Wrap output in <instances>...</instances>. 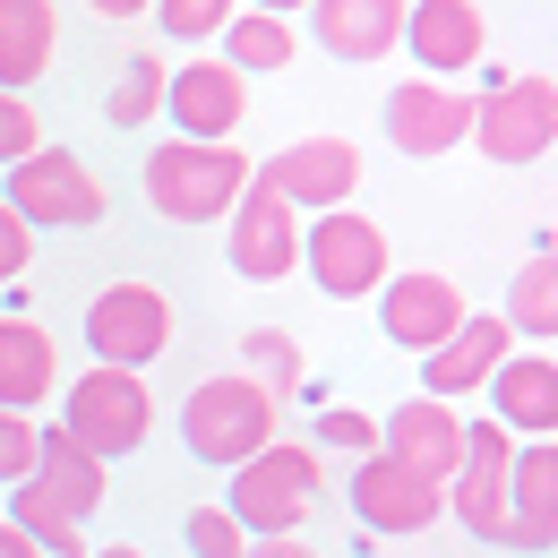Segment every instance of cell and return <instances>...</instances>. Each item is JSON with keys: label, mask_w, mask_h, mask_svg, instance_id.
Instances as JSON below:
<instances>
[{"label": "cell", "mask_w": 558, "mask_h": 558, "mask_svg": "<svg viewBox=\"0 0 558 558\" xmlns=\"http://www.w3.org/2000/svg\"><path fill=\"white\" fill-rule=\"evenodd\" d=\"M26 258H35V232H26L17 215L0 207V283H17V276H26Z\"/></svg>", "instance_id": "obj_34"}, {"label": "cell", "mask_w": 558, "mask_h": 558, "mask_svg": "<svg viewBox=\"0 0 558 558\" xmlns=\"http://www.w3.org/2000/svg\"><path fill=\"white\" fill-rule=\"evenodd\" d=\"M232 9H241V0H155V26L181 35V44H207V35H223Z\"/></svg>", "instance_id": "obj_29"}, {"label": "cell", "mask_w": 558, "mask_h": 558, "mask_svg": "<svg viewBox=\"0 0 558 558\" xmlns=\"http://www.w3.org/2000/svg\"><path fill=\"white\" fill-rule=\"evenodd\" d=\"M241 361L258 369V387H267L276 404L292 396V387H301V344H292L283 327H250V336H241Z\"/></svg>", "instance_id": "obj_28"}, {"label": "cell", "mask_w": 558, "mask_h": 558, "mask_svg": "<svg viewBox=\"0 0 558 558\" xmlns=\"http://www.w3.org/2000/svg\"><path fill=\"white\" fill-rule=\"evenodd\" d=\"M550 542H558V447L524 438L507 456V533H498V550L550 558Z\"/></svg>", "instance_id": "obj_13"}, {"label": "cell", "mask_w": 558, "mask_h": 558, "mask_svg": "<svg viewBox=\"0 0 558 558\" xmlns=\"http://www.w3.org/2000/svg\"><path fill=\"white\" fill-rule=\"evenodd\" d=\"M473 146L489 163H542L558 146V77H507L489 104H473Z\"/></svg>", "instance_id": "obj_7"}, {"label": "cell", "mask_w": 558, "mask_h": 558, "mask_svg": "<svg viewBox=\"0 0 558 558\" xmlns=\"http://www.w3.org/2000/svg\"><path fill=\"white\" fill-rule=\"evenodd\" d=\"M163 112L181 121L190 146H232V130L250 121V77H232L223 61H190L163 77Z\"/></svg>", "instance_id": "obj_14"}, {"label": "cell", "mask_w": 558, "mask_h": 558, "mask_svg": "<svg viewBox=\"0 0 558 558\" xmlns=\"http://www.w3.org/2000/svg\"><path fill=\"white\" fill-rule=\"evenodd\" d=\"M404 9L413 0H310V35L336 61H387L404 44Z\"/></svg>", "instance_id": "obj_21"}, {"label": "cell", "mask_w": 558, "mask_h": 558, "mask_svg": "<svg viewBox=\"0 0 558 558\" xmlns=\"http://www.w3.org/2000/svg\"><path fill=\"white\" fill-rule=\"evenodd\" d=\"M318 489H327V464H318V447H301V438H276V447H258L250 464H232L223 515H232L241 533H258V542H292V533L318 515Z\"/></svg>", "instance_id": "obj_1"}, {"label": "cell", "mask_w": 558, "mask_h": 558, "mask_svg": "<svg viewBox=\"0 0 558 558\" xmlns=\"http://www.w3.org/2000/svg\"><path fill=\"white\" fill-rule=\"evenodd\" d=\"M464 318H473L464 292H456L447 276H429V267L378 283V327H387V344H404V352H438Z\"/></svg>", "instance_id": "obj_16"}, {"label": "cell", "mask_w": 558, "mask_h": 558, "mask_svg": "<svg viewBox=\"0 0 558 558\" xmlns=\"http://www.w3.org/2000/svg\"><path fill=\"white\" fill-rule=\"evenodd\" d=\"M35 438H44L35 413H0V482H9V489L35 473Z\"/></svg>", "instance_id": "obj_32"}, {"label": "cell", "mask_w": 558, "mask_h": 558, "mask_svg": "<svg viewBox=\"0 0 558 558\" xmlns=\"http://www.w3.org/2000/svg\"><path fill=\"white\" fill-rule=\"evenodd\" d=\"M489 396H498V429L524 447V438H558V361L550 352H507L489 369Z\"/></svg>", "instance_id": "obj_20"}, {"label": "cell", "mask_w": 558, "mask_h": 558, "mask_svg": "<svg viewBox=\"0 0 558 558\" xmlns=\"http://www.w3.org/2000/svg\"><path fill=\"white\" fill-rule=\"evenodd\" d=\"M86 344H95V369H146L155 352L172 344V301L155 283H112L86 301Z\"/></svg>", "instance_id": "obj_9"}, {"label": "cell", "mask_w": 558, "mask_h": 558, "mask_svg": "<svg viewBox=\"0 0 558 558\" xmlns=\"http://www.w3.org/2000/svg\"><path fill=\"white\" fill-rule=\"evenodd\" d=\"M0 558H44V550H35V542H26V533H17L9 515H0Z\"/></svg>", "instance_id": "obj_35"}, {"label": "cell", "mask_w": 558, "mask_h": 558, "mask_svg": "<svg viewBox=\"0 0 558 558\" xmlns=\"http://www.w3.org/2000/svg\"><path fill=\"white\" fill-rule=\"evenodd\" d=\"M26 482L44 489V498H52L70 524H86V515L104 507V482H112V473H104V464L77 447L70 429H44V438H35V473H26Z\"/></svg>", "instance_id": "obj_24"}, {"label": "cell", "mask_w": 558, "mask_h": 558, "mask_svg": "<svg viewBox=\"0 0 558 558\" xmlns=\"http://www.w3.org/2000/svg\"><path fill=\"white\" fill-rule=\"evenodd\" d=\"M387 138H396V155H421V163L456 155V146L473 138V95H456V86H438V77L396 86V95H387Z\"/></svg>", "instance_id": "obj_15"}, {"label": "cell", "mask_w": 558, "mask_h": 558, "mask_svg": "<svg viewBox=\"0 0 558 558\" xmlns=\"http://www.w3.org/2000/svg\"><path fill=\"white\" fill-rule=\"evenodd\" d=\"M482 44L489 35H482V9H473V0H413V9H404V52H413L421 77H438V86L473 70Z\"/></svg>", "instance_id": "obj_17"}, {"label": "cell", "mask_w": 558, "mask_h": 558, "mask_svg": "<svg viewBox=\"0 0 558 558\" xmlns=\"http://www.w3.org/2000/svg\"><path fill=\"white\" fill-rule=\"evenodd\" d=\"M181 533H190V550H198V558H250V533H241L223 507H190Z\"/></svg>", "instance_id": "obj_30"}, {"label": "cell", "mask_w": 558, "mask_h": 558, "mask_svg": "<svg viewBox=\"0 0 558 558\" xmlns=\"http://www.w3.org/2000/svg\"><path fill=\"white\" fill-rule=\"evenodd\" d=\"M507 336H524L533 352H550V336H558V267H550V250L524 258L515 283H507Z\"/></svg>", "instance_id": "obj_26"}, {"label": "cell", "mask_w": 558, "mask_h": 558, "mask_svg": "<svg viewBox=\"0 0 558 558\" xmlns=\"http://www.w3.org/2000/svg\"><path fill=\"white\" fill-rule=\"evenodd\" d=\"M292 17H267V9H232L223 17V70L232 77H267V70H283L292 61Z\"/></svg>", "instance_id": "obj_25"}, {"label": "cell", "mask_w": 558, "mask_h": 558, "mask_svg": "<svg viewBox=\"0 0 558 558\" xmlns=\"http://www.w3.org/2000/svg\"><path fill=\"white\" fill-rule=\"evenodd\" d=\"M507 352H515L507 318H464V327H456L438 352H421V396H429V404L473 396V387H489V369H498Z\"/></svg>", "instance_id": "obj_19"}, {"label": "cell", "mask_w": 558, "mask_h": 558, "mask_svg": "<svg viewBox=\"0 0 558 558\" xmlns=\"http://www.w3.org/2000/svg\"><path fill=\"white\" fill-rule=\"evenodd\" d=\"M232 232H223V250H232V276H250V283H283L292 267H301V215L283 207L276 190H241L232 198V215H223Z\"/></svg>", "instance_id": "obj_10"}, {"label": "cell", "mask_w": 558, "mask_h": 558, "mask_svg": "<svg viewBox=\"0 0 558 558\" xmlns=\"http://www.w3.org/2000/svg\"><path fill=\"white\" fill-rule=\"evenodd\" d=\"M250 9H267V17H292V9H310V0H250Z\"/></svg>", "instance_id": "obj_38"}, {"label": "cell", "mask_w": 558, "mask_h": 558, "mask_svg": "<svg viewBox=\"0 0 558 558\" xmlns=\"http://www.w3.org/2000/svg\"><path fill=\"white\" fill-rule=\"evenodd\" d=\"M61 52V9L52 0H0V95H26Z\"/></svg>", "instance_id": "obj_22"}, {"label": "cell", "mask_w": 558, "mask_h": 558, "mask_svg": "<svg viewBox=\"0 0 558 558\" xmlns=\"http://www.w3.org/2000/svg\"><path fill=\"white\" fill-rule=\"evenodd\" d=\"M250 181H258V190H276L283 207L310 223V215L352 207V190H361V155H352V138H292L283 155H267Z\"/></svg>", "instance_id": "obj_8"}, {"label": "cell", "mask_w": 558, "mask_h": 558, "mask_svg": "<svg viewBox=\"0 0 558 558\" xmlns=\"http://www.w3.org/2000/svg\"><path fill=\"white\" fill-rule=\"evenodd\" d=\"M507 456H515V438L498 421H464V464H456V482L438 489L447 515H464V533H482V542L507 533Z\"/></svg>", "instance_id": "obj_12"}, {"label": "cell", "mask_w": 558, "mask_h": 558, "mask_svg": "<svg viewBox=\"0 0 558 558\" xmlns=\"http://www.w3.org/2000/svg\"><path fill=\"white\" fill-rule=\"evenodd\" d=\"M95 17H138V9H155V0H86Z\"/></svg>", "instance_id": "obj_36"}, {"label": "cell", "mask_w": 558, "mask_h": 558, "mask_svg": "<svg viewBox=\"0 0 558 558\" xmlns=\"http://www.w3.org/2000/svg\"><path fill=\"white\" fill-rule=\"evenodd\" d=\"M95 558H138V550H95Z\"/></svg>", "instance_id": "obj_39"}, {"label": "cell", "mask_w": 558, "mask_h": 558, "mask_svg": "<svg viewBox=\"0 0 558 558\" xmlns=\"http://www.w3.org/2000/svg\"><path fill=\"white\" fill-rule=\"evenodd\" d=\"M35 146H44V121H35V104H26V95H0V172H9V163H26Z\"/></svg>", "instance_id": "obj_31"}, {"label": "cell", "mask_w": 558, "mask_h": 558, "mask_svg": "<svg viewBox=\"0 0 558 558\" xmlns=\"http://www.w3.org/2000/svg\"><path fill=\"white\" fill-rule=\"evenodd\" d=\"M301 267L318 276V292L327 301H369L378 283H387V232L369 223V215H310L301 223Z\"/></svg>", "instance_id": "obj_6"}, {"label": "cell", "mask_w": 558, "mask_h": 558, "mask_svg": "<svg viewBox=\"0 0 558 558\" xmlns=\"http://www.w3.org/2000/svg\"><path fill=\"white\" fill-rule=\"evenodd\" d=\"M352 507H361L369 533H429L447 515V498L429 482H413L404 464H387V456H361L352 464Z\"/></svg>", "instance_id": "obj_18"}, {"label": "cell", "mask_w": 558, "mask_h": 558, "mask_svg": "<svg viewBox=\"0 0 558 558\" xmlns=\"http://www.w3.org/2000/svg\"><path fill=\"white\" fill-rule=\"evenodd\" d=\"M378 456L404 464L413 482L447 489V482H456V464H464V413L413 396V404H396V421H378Z\"/></svg>", "instance_id": "obj_11"}, {"label": "cell", "mask_w": 558, "mask_h": 558, "mask_svg": "<svg viewBox=\"0 0 558 558\" xmlns=\"http://www.w3.org/2000/svg\"><path fill=\"white\" fill-rule=\"evenodd\" d=\"M77 447L95 456V464H112V456H130L146 447V429H155V396H146L138 369H77L70 378V413H61Z\"/></svg>", "instance_id": "obj_5"}, {"label": "cell", "mask_w": 558, "mask_h": 558, "mask_svg": "<svg viewBox=\"0 0 558 558\" xmlns=\"http://www.w3.org/2000/svg\"><path fill=\"white\" fill-rule=\"evenodd\" d=\"M241 190H250V155L241 146L163 138L146 155V207L163 215V223H223Z\"/></svg>", "instance_id": "obj_3"}, {"label": "cell", "mask_w": 558, "mask_h": 558, "mask_svg": "<svg viewBox=\"0 0 558 558\" xmlns=\"http://www.w3.org/2000/svg\"><path fill=\"white\" fill-rule=\"evenodd\" d=\"M163 61H155V52H138V61H121V86H112V95H104V121H112V130H146V121H155V112H163Z\"/></svg>", "instance_id": "obj_27"}, {"label": "cell", "mask_w": 558, "mask_h": 558, "mask_svg": "<svg viewBox=\"0 0 558 558\" xmlns=\"http://www.w3.org/2000/svg\"><path fill=\"white\" fill-rule=\"evenodd\" d=\"M0 207L17 215L26 232H86V223H104V181L77 163L70 146H35L26 163H9V198Z\"/></svg>", "instance_id": "obj_4"}, {"label": "cell", "mask_w": 558, "mask_h": 558, "mask_svg": "<svg viewBox=\"0 0 558 558\" xmlns=\"http://www.w3.org/2000/svg\"><path fill=\"white\" fill-rule=\"evenodd\" d=\"M52 378H61L52 336H44L26 310H9V318H0V413H35V404L52 396Z\"/></svg>", "instance_id": "obj_23"}, {"label": "cell", "mask_w": 558, "mask_h": 558, "mask_svg": "<svg viewBox=\"0 0 558 558\" xmlns=\"http://www.w3.org/2000/svg\"><path fill=\"white\" fill-rule=\"evenodd\" d=\"M250 558H318V550H301V542H250Z\"/></svg>", "instance_id": "obj_37"}, {"label": "cell", "mask_w": 558, "mask_h": 558, "mask_svg": "<svg viewBox=\"0 0 558 558\" xmlns=\"http://www.w3.org/2000/svg\"><path fill=\"white\" fill-rule=\"evenodd\" d=\"M283 438V404L250 378V369H223L207 387H190V404H181V447L198 456V464H250L258 447H276Z\"/></svg>", "instance_id": "obj_2"}, {"label": "cell", "mask_w": 558, "mask_h": 558, "mask_svg": "<svg viewBox=\"0 0 558 558\" xmlns=\"http://www.w3.org/2000/svg\"><path fill=\"white\" fill-rule=\"evenodd\" d=\"M318 438H327V447H344V456H378V421H369V413H352V404L318 413Z\"/></svg>", "instance_id": "obj_33"}]
</instances>
